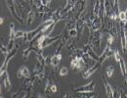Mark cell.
Instances as JSON below:
<instances>
[{
  "mask_svg": "<svg viewBox=\"0 0 127 98\" xmlns=\"http://www.w3.org/2000/svg\"><path fill=\"white\" fill-rule=\"evenodd\" d=\"M60 38H61V34H58L55 37H50V36H47L45 34H41L38 37V39H37V48L41 51V50H43L44 48L50 46L52 43L58 41Z\"/></svg>",
  "mask_w": 127,
  "mask_h": 98,
  "instance_id": "obj_1",
  "label": "cell"
},
{
  "mask_svg": "<svg viewBox=\"0 0 127 98\" xmlns=\"http://www.w3.org/2000/svg\"><path fill=\"white\" fill-rule=\"evenodd\" d=\"M20 48V44L19 43H17L15 44V47L12 49V51H10L9 52V54L8 55H6L5 56V59H4V61H3V63L1 64L0 66V78L8 71V66H9V63H10V61H11V59L15 56L17 54V51H18V49Z\"/></svg>",
  "mask_w": 127,
  "mask_h": 98,
  "instance_id": "obj_2",
  "label": "cell"
},
{
  "mask_svg": "<svg viewBox=\"0 0 127 98\" xmlns=\"http://www.w3.org/2000/svg\"><path fill=\"white\" fill-rule=\"evenodd\" d=\"M91 37H90V41H89V45L92 47V48H99L100 47V44H101V41L103 39V33L100 31H97L94 33H91Z\"/></svg>",
  "mask_w": 127,
  "mask_h": 98,
  "instance_id": "obj_3",
  "label": "cell"
},
{
  "mask_svg": "<svg viewBox=\"0 0 127 98\" xmlns=\"http://www.w3.org/2000/svg\"><path fill=\"white\" fill-rule=\"evenodd\" d=\"M70 67L71 69H76L77 71H82L86 67V62L83 59L82 56H75L71 61H70Z\"/></svg>",
  "mask_w": 127,
  "mask_h": 98,
  "instance_id": "obj_4",
  "label": "cell"
},
{
  "mask_svg": "<svg viewBox=\"0 0 127 98\" xmlns=\"http://www.w3.org/2000/svg\"><path fill=\"white\" fill-rule=\"evenodd\" d=\"M6 5H7V8L8 10L10 11V14L14 18H16V20H18V22L20 24L23 25V21H22V18L19 16L18 14V11H17V8H16V1H6Z\"/></svg>",
  "mask_w": 127,
  "mask_h": 98,
  "instance_id": "obj_5",
  "label": "cell"
},
{
  "mask_svg": "<svg viewBox=\"0 0 127 98\" xmlns=\"http://www.w3.org/2000/svg\"><path fill=\"white\" fill-rule=\"evenodd\" d=\"M112 55H113V50L111 48L110 45L107 44L105 49H104V51H103V53H102V55L99 56V63L103 64L107 59H110Z\"/></svg>",
  "mask_w": 127,
  "mask_h": 98,
  "instance_id": "obj_6",
  "label": "cell"
},
{
  "mask_svg": "<svg viewBox=\"0 0 127 98\" xmlns=\"http://www.w3.org/2000/svg\"><path fill=\"white\" fill-rule=\"evenodd\" d=\"M96 82L94 81L88 82L87 84L81 85L79 87L75 88V92H93L95 90Z\"/></svg>",
  "mask_w": 127,
  "mask_h": 98,
  "instance_id": "obj_7",
  "label": "cell"
},
{
  "mask_svg": "<svg viewBox=\"0 0 127 98\" xmlns=\"http://www.w3.org/2000/svg\"><path fill=\"white\" fill-rule=\"evenodd\" d=\"M44 26V24L42 23V24H40L39 25V27H37L35 30H33L32 32H29V33H27V36H26V41H28V42H30V41H32L37 35H39V33H41V29H42V27Z\"/></svg>",
  "mask_w": 127,
  "mask_h": 98,
  "instance_id": "obj_8",
  "label": "cell"
},
{
  "mask_svg": "<svg viewBox=\"0 0 127 98\" xmlns=\"http://www.w3.org/2000/svg\"><path fill=\"white\" fill-rule=\"evenodd\" d=\"M17 77L19 79H30L32 77V73L27 66H22L17 72Z\"/></svg>",
  "mask_w": 127,
  "mask_h": 98,
  "instance_id": "obj_9",
  "label": "cell"
},
{
  "mask_svg": "<svg viewBox=\"0 0 127 98\" xmlns=\"http://www.w3.org/2000/svg\"><path fill=\"white\" fill-rule=\"evenodd\" d=\"M65 3H66L65 6L62 9V14L63 15H69L70 12H73L74 7L76 5V1H69V0H67Z\"/></svg>",
  "mask_w": 127,
  "mask_h": 98,
  "instance_id": "obj_10",
  "label": "cell"
},
{
  "mask_svg": "<svg viewBox=\"0 0 127 98\" xmlns=\"http://www.w3.org/2000/svg\"><path fill=\"white\" fill-rule=\"evenodd\" d=\"M101 66V64L99 63V62H96L95 65H93L92 67H90L89 69H87L86 70V72L83 74V79H88V78H90L92 75H94L96 72H97V70L99 69V67Z\"/></svg>",
  "mask_w": 127,
  "mask_h": 98,
  "instance_id": "obj_11",
  "label": "cell"
},
{
  "mask_svg": "<svg viewBox=\"0 0 127 98\" xmlns=\"http://www.w3.org/2000/svg\"><path fill=\"white\" fill-rule=\"evenodd\" d=\"M63 58V55L61 53H55L52 57H51V61H50V65L54 68H56L57 66L60 64L61 60Z\"/></svg>",
  "mask_w": 127,
  "mask_h": 98,
  "instance_id": "obj_12",
  "label": "cell"
},
{
  "mask_svg": "<svg viewBox=\"0 0 127 98\" xmlns=\"http://www.w3.org/2000/svg\"><path fill=\"white\" fill-rule=\"evenodd\" d=\"M102 10V1H95L93 6V13L94 18H100V12Z\"/></svg>",
  "mask_w": 127,
  "mask_h": 98,
  "instance_id": "obj_13",
  "label": "cell"
},
{
  "mask_svg": "<svg viewBox=\"0 0 127 98\" xmlns=\"http://www.w3.org/2000/svg\"><path fill=\"white\" fill-rule=\"evenodd\" d=\"M103 81H104V85H105V89H106V93H107V96L108 98H113L112 96V87L111 85L107 82V80L103 77Z\"/></svg>",
  "mask_w": 127,
  "mask_h": 98,
  "instance_id": "obj_14",
  "label": "cell"
},
{
  "mask_svg": "<svg viewBox=\"0 0 127 98\" xmlns=\"http://www.w3.org/2000/svg\"><path fill=\"white\" fill-rule=\"evenodd\" d=\"M3 83H4V86L7 90H10L11 87H12V83L10 81V77H9V72L7 71L5 74H4V79H3Z\"/></svg>",
  "mask_w": 127,
  "mask_h": 98,
  "instance_id": "obj_15",
  "label": "cell"
},
{
  "mask_svg": "<svg viewBox=\"0 0 127 98\" xmlns=\"http://www.w3.org/2000/svg\"><path fill=\"white\" fill-rule=\"evenodd\" d=\"M44 67H45L44 65H42V64L39 63V62H37L35 67H34V70H33V76H38V75H40L41 73H44V72H45Z\"/></svg>",
  "mask_w": 127,
  "mask_h": 98,
  "instance_id": "obj_16",
  "label": "cell"
},
{
  "mask_svg": "<svg viewBox=\"0 0 127 98\" xmlns=\"http://www.w3.org/2000/svg\"><path fill=\"white\" fill-rule=\"evenodd\" d=\"M117 17H118V20L120 21L121 25H123V26L125 27V26H126V22H127L126 10H124V11H119Z\"/></svg>",
  "mask_w": 127,
  "mask_h": 98,
  "instance_id": "obj_17",
  "label": "cell"
},
{
  "mask_svg": "<svg viewBox=\"0 0 127 98\" xmlns=\"http://www.w3.org/2000/svg\"><path fill=\"white\" fill-rule=\"evenodd\" d=\"M35 20V12L33 10H30L28 15H27V22H28V25L31 26L32 23L34 22Z\"/></svg>",
  "mask_w": 127,
  "mask_h": 98,
  "instance_id": "obj_18",
  "label": "cell"
},
{
  "mask_svg": "<svg viewBox=\"0 0 127 98\" xmlns=\"http://www.w3.org/2000/svg\"><path fill=\"white\" fill-rule=\"evenodd\" d=\"M93 95V92H75L76 98H91Z\"/></svg>",
  "mask_w": 127,
  "mask_h": 98,
  "instance_id": "obj_19",
  "label": "cell"
},
{
  "mask_svg": "<svg viewBox=\"0 0 127 98\" xmlns=\"http://www.w3.org/2000/svg\"><path fill=\"white\" fill-rule=\"evenodd\" d=\"M66 34H67V36L69 37V38H71V37H76L77 36V30H76V28L75 27H73V28H70V29H68L66 32Z\"/></svg>",
  "mask_w": 127,
  "mask_h": 98,
  "instance_id": "obj_20",
  "label": "cell"
},
{
  "mask_svg": "<svg viewBox=\"0 0 127 98\" xmlns=\"http://www.w3.org/2000/svg\"><path fill=\"white\" fill-rule=\"evenodd\" d=\"M32 51L37 52V51L33 48L32 46H30V47H28L27 49H25V50H24V52H23V57H24V59H25V60H28V58H29V56H30L31 52H32Z\"/></svg>",
  "mask_w": 127,
  "mask_h": 98,
  "instance_id": "obj_21",
  "label": "cell"
},
{
  "mask_svg": "<svg viewBox=\"0 0 127 98\" xmlns=\"http://www.w3.org/2000/svg\"><path fill=\"white\" fill-rule=\"evenodd\" d=\"M119 64V67H120V70H121V73L124 77H126V64H125V61L123 58L120 59V61L118 62Z\"/></svg>",
  "mask_w": 127,
  "mask_h": 98,
  "instance_id": "obj_22",
  "label": "cell"
},
{
  "mask_svg": "<svg viewBox=\"0 0 127 98\" xmlns=\"http://www.w3.org/2000/svg\"><path fill=\"white\" fill-rule=\"evenodd\" d=\"M27 32H23V31H17L15 33V39L18 38H24L27 36Z\"/></svg>",
  "mask_w": 127,
  "mask_h": 98,
  "instance_id": "obj_23",
  "label": "cell"
},
{
  "mask_svg": "<svg viewBox=\"0 0 127 98\" xmlns=\"http://www.w3.org/2000/svg\"><path fill=\"white\" fill-rule=\"evenodd\" d=\"M0 52H1L2 54H4L5 56L9 54V52H8V47H7V44H5V43H1V44H0Z\"/></svg>",
  "mask_w": 127,
  "mask_h": 98,
  "instance_id": "obj_24",
  "label": "cell"
},
{
  "mask_svg": "<svg viewBox=\"0 0 127 98\" xmlns=\"http://www.w3.org/2000/svg\"><path fill=\"white\" fill-rule=\"evenodd\" d=\"M113 57H114V60L118 63L119 61H120V59L122 58L121 57V55H120V53H119V51L117 50V49H115V50H113V55H112Z\"/></svg>",
  "mask_w": 127,
  "mask_h": 98,
  "instance_id": "obj_25",
  "label": "cell"
},
{
  "mask_svg": "<svg viewBox=\"0 0 127 98\" xmlns=\"http://www.w3.org/2000/svg\"><path fill=\"white\" fill-rule=\"evenodd\" d=\"M48 92H50V93H57L58 92V87H57V85L56 84H50V86H49V88H48Z\"/></svg>",
  "mask_w": 127,
  "mask_h": 98,
  "instance_id": "obj_26",
  "label": "cell"
},
{
  "mask_svg": "<svg viewBox=\"0 0 127 98\" xmlns=\"http://www.w3.org/2000/svg\"><path fill=\"white\" fill-rule=\"evenodd\" d=\"M113 73H114V67H113V66H110V67L107 68V76H108L109 78H111V77H112Z\"/></svg>",
  "mask_w": 127,
  "mask_h": 98,
  "instance_id": "obj_27",
  "label": "cell"
},
{
  "mask_svg": "<svg viewBox=\"0 0 127 98\" xmlns=\"http://www.w3.org/2000/svg\"><path fill=\"white\" fill-rule=\"evenodd\" d=\"M67 74H68V69H67L66 67H63V68L60 70V73H59V75H60L61 77H65Z\"/></svg>",
  "mask_w": 127,
  "mask_h": 98,
  "instance_id": "obj_28",
  "label": "cell"
},
{
  "mask_svg": "<svg viewBox=\"0 0 127 98\" xmlns=\"http://www.w3.org/2000/svg\"><path fill=\"white\" fill-rule=\"evenodd\" d=\"M39 2H40V4H41L42 6H44V7H46V8H49L52 1H51V0H48V1H46V0H40Z\"/></svg>",
  "mask_w": 127,
  "mask_h": 98,
  "instance_id": "obj_29",
  "label": "cell"
},
{
  "mask_svg": "<svg viewBox=\"0 0 127 98\" xmlns=\"http://www.w3.org/2000/svg\"><path fill=\"white\" fill-rule=\"evenodd\" d=\"M113 40H114V36H112V35H111V34H109V35H108V45L111 46V44L113 43Z\"/></svg>",
  "mask_w": 127,
  "mask_h": 98,
  "instance_id": "obj_30",
  "label": "cell"
},
{
  "mask_svg": "<svg viewBox=\"0 0 127 98\" xmlns=\"http://www.w3.org/2000/svg\"><path fill=\"white\" fill-rule=\"evenodd\" d=\"M49 86H50V81H49V80H47V81H46V84H45V91H46V92L48 91Z\"/></svg>",
  "mask_w": 127,
  "mask_h": 98,
  "instance_id": "obj_31",
  "label": "cell"
},
{
  "mask_svg": "<svg viewBox=\"0 0 127 98\" xmlns=\"http://www.w3.org/2000/svg\"><path fill=\"white\" fill-rule=\"evenodd\" d=\"M118 98H126V94H125L123 91H121V93H120V95H119Z\"/></svg>",
  "mask_w": 127,
  "mask_h": 98,
  "instance_id": "obj_32",
  "label": "cell"
},
{
  "mask_svg": "<svg viewBox=\"0 0 127 98\" xmlns=\"http://www.w3.org/2000/svg\"><path fill=\"white\" fill-rule=\"evenodd\" d=\"M30 97H31V94H30V92H27V93H26V94H25V95H24V96H23L22 98H30Z\"/></svg>",
  "mask_w": 127,
  "mask_h": 98,
  "instance_id": "obj_33",
  "label": "cell"
},
{
  "mask_svg": "<svg viewBox=\"0 0 127 98\" xmlns=\"http://www.w3.org/2000/svg\"><path fill=\"white\" fill-rule=\"evenodd\" d=\"M37 97L38 98H47L45 95H43V94H41V93H39V94H37Z\"/></svg>",
  "mask_w": 127,
  "mask_h": 98,
  "instance_id": "obj_34",
  "label": "cell"
},
{
  "mask_svg": "<svg viewBox=\"0 0 127 98\" xmlns=\"http://www.w3.org/2000/svg\"><path fill=\"white\" fill-rule=\"evenodd\" d=\"M63 98H69V94L68 93H66V94H64V97Z\"/></svg>",
  "mask_w": 127,
  "mask_h": 98,
  "instance_id": "obj_35",
  "label": "cell"
},
{
  "mask_svg": "<svg viewBox=\"0 0 127 98\" xmlns=\"http://www.w3.org/2000/svg\"><path fill=\"white\" fill-rule=\"evenodd\" d=\"M3 22H4V19L0 17V25H2V24H3Z\"/></svg>",
  "mask_w": 127,
  "mask_h": 98,
  "instance_id": "obj_36",
  "label": "cell"
},
{
  "mask_svg": "<svg viewBox=\"0 0 127 98\" xmlns=\"http://www.w3.org/2000/svg\"><path fill=\"white\" fill-rule=\"evenodd\" d=\"M11 98H17V93H14L13 95H12V97Z\"/></svg>",
  "mask_w": 127,
  "mask_h": 98,
  "instance_id": "obj_37",
  "label": "cell"
},
{
  "mask_svg": "<svg viewBox=\"0 0 127 98\" xmlns=\"http://www.w3.org/2000/svg\"><path fill=\"white\" fill-rule=\"evenodd\" d=\"M1 93H2V90H1V84H0V96H1Z\"/></svg>",
  "mask_w": 127,
  "mask_h": 98,
  "instance_id": "obj_38",
  "label": "cell"
},
{
  "mask_svg": "<svg viewBox=\"0 0 127 98\" xmlns=\"http://www.w3.org/2000/svg\"><path fill=\"white\" fill-rule=\"evenodd\" d=\"M91 98H97V96H96V95H93V96H92Z\"/></svg>",
  "mask_w": 127,
  "mask_h": 98,
  "instance_id": "obj_39",
  "label": "cell"
},
{
  "mask_svg": "<svg viewBox=\"0 0 127 98\" xmlns=\"http://www.w3.org/2000/svg\"><path fill=\"white\" fill-rule=\"evenodd\" d=\"M0 98H4V97H2V96H0Z\"/></svg>",
  "mask_w": 127,
  "mask_h": 98,
  "instance_id": "obj_40",
  "label": "cell"
},
{
  "mask_svg": "<svg viewBox=\"0 0 127 98\" xmlns=\"http://www.w3.org/2000/svg\"><path fill=\"white\" fill-rule=\"evenodd\" d=\"M69 98H71V97H69Z\"/></svg>",
  "mask_w": 127,
  "mask_h": 98,
  "instance_id": "obj_41",
  "label": "cell"
}]
</instances>
